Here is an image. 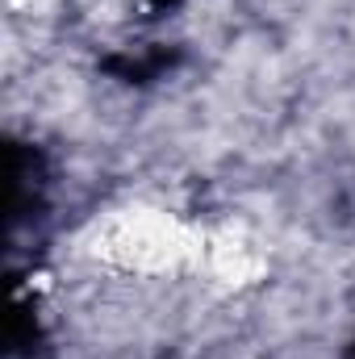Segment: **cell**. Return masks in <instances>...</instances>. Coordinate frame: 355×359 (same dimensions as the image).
<instances>
[{
  "mask_svg": "<svg viewBox=\"0 0 355 359\" xmlns=\"http://www.w3.org/2000/svg\"><path fill=\"white\" fill-rule=\"evenodd\" d=\"M88 255L117 271L168 276L201 268L205 234L163 209H117L105 222H96V230L88 234Z\"/></svg>",
  "mask_w": 355,
  "mask_h": 359,
  "instance_id": "cell-1",
  "label": "cell"
},
{
  "mask_svg": "<svg viewBox=\"0 0 355 359\" xmlns=\"http://www.w3.org/2000/svg\"><path fill=\"white\" fill-rule=\"evenodd\" d=\"M201 268L209 271V280L226 284V288H247L255 280H264L267 259L260 255V247L239 234V230H222V234H205V259Z\"/></svg>",
  "mask_w": 355,
  "mask_h": 359,
  "instance_id": "cell-2",
  "label": "cell"
}]
</instances>
